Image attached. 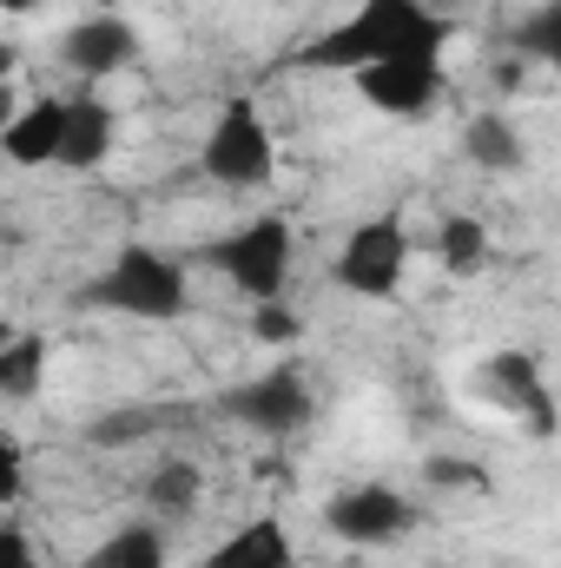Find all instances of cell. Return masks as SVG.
<instances>
[{
    "label": "cell",
    "instance_id": "603a6c76",
    "mask_svg": "<svg viewBox=\"0 0 561 568\" xmlns=\"http://www.w3.org/2000/svg\"><path fill=\"white\" fill-rule=\"evenodd\" d=\"M0 476H7V503H20V489H27V463H20V443H13V436L0 443Z\"/></svg>",
    "mask_w": 561,
    "mask_h": 568
},
{
    "label": "cell",
    "instance_id": "52a82bcc",
    "mask_svg": "<svg viewBox=\"0 0 561 568\" xmlns=\"http://www.w3.org/2000/svg\"><path fill=\"white\" fill-rule=\"evenodd\" d=\"M324 523H330V536H344L357 549H377V542L410 529V496H397L390 483H350V489L330 496Z\"/></svg>",
    "mask_w": 561,
    "mask_h": 568
},
{
    "label": "cell",
    "instance_id": "3957f363",
    "mask_svg": "<svg viewBox=\"0 0 561 568\" xmlns=\"http://www.w3.org/2000/svg\"><path fill=\"white\" fill-rule=\"evenodd\" d=\"M212 272H225V284H238L252 304H272L290 278V225L284 219H245L232 239H218L212 252Z\"/></svg>",
    "mask_w": 561,
    "mask_h": 568
},
{
    "label": "cell",
    "instance_id": "7a4b0ae2",
    "mask_svg": "<svg viewBox=\"0 0 561 568\" xmlns=\"http://www.w3.org/2000/svg\"><path fill=\"white\" fill-rule=\"evenodd\" d=\"M86 304H106V311H126V317H145V324H165L185 311V272L178 258L152 252V245H126L86 291Z\"/></svg>",
    "mask_w": 561,
    "mask_h": 568
},
{
    "label": "cell",
    "instance_id": "6da1fadb",
    "mask_svg": "<svg viewBox=\"0 0 561 568\" xmlns=\"http://www.w3.org/2000/svg\"><path fill=\"white\" fill-rule=\"evenodd\" d=\"M449 40V20L429 13L422 0H364L350 20H337L324 40H310V67L324 73H364V67H384V60H417V53H442Z\"/></svg>",
    "mask_w": 561,
    "mask_h": 568
},
{
    "label": "cell",
    "instance_id": "5bb4252c",
    "mask_svg": "<svg viewBox=\"0 0 561 568\" xmlns=\"http://www.w3.org/2000/svg\"><path fill=\"white\" fill-rule=\"evenodd\" d=\"M462 152H469L482 172H516V165H522V140H516V126H509L502 113H476L469 133H462Z\"/></svg>",
    "mask_w": 561,
    "mask_h": 568
},
{
    "label": "cell",
    "instance_id": "277c9868",
    "mask_svg": "<svg viewBox=\"0 0 561 568\" xmlns=\"http://www.w3.org/2000/svg\"><path fill=\"white\" fill-rule=\"evenodd\" d=\"M272 165H278V145H272L265 113H258L252 100H232V106L212 120V133H205V172H212L218 185H265Z\"/></svg>",
    "mask_w": 561,
    "mask_h": 568
},
{
    "label": "cell",
    "instance_id": "d6986e66",
    "mask_svg": "<svg viewBox=\"0 0 561 568\" xmlns=\"http://www.w3.org/2000/svg\"><path fill=\"white\" fill-rule=\"evenodd\" d=\"M516 47H522L529 60H542V67H555V73H561V0L536 7V13L516 27Z\"/></svg>",
    "mask_w": 561,
    "mask_h": 568
},
{
    "label": "cell",
    "instance_id": "e0dca14e",
    "mask_svg": "<svg viewBox=\"0 0 561 568\" xmlns=\"http://www.w3.org/2000/svg\"><path fill=\"white\" fill-rule=\"evenodd\" d=\"M198 489H205V483H198V463H178V456L145 476V503L165 509V516H185V509L198 503Z\"/></svg>",
    "mask_w": 561,
    "mask_h": 568
},
{
    "label": "cell",
    "instance_id": "5b68a950",
    "mask_svg": "<svg viewBox=\"0 0 561 568\" xmlns=\"http://www.w3.org/2000/svg\"><path fill=\"white\" fill-rule=\"evenodd\" d=\"M476 397L496 404L502 417H516L529 436H555V397H549L542 364H536L529 351H496V357H482V371H476Z\"/></svg>",
    "mask_w": 561,
    "mask_h": 568
},
{
    "label": "cell",
    "instance_id": "ffe728a7",
    "mask_svg": "<svg viewBox=\"0 0 561 568\" xmlns=\"http://www.w3.org/2000/svg\"><path fill=\"white\" fill-rule=\"evenodd\" d=\"M422 483H429V489H476V496H482V489H489V469H482V463H456V456H429V463H422Z\"/></svg>",
    "mask_w": 561,
    "mask_h": 568
},
{
    "label": "cell",
    "instance_id": "cb8c5ba5",
    "mask_svg": "<svg viewBox=\"0 0 561 568\" xmlns=\"http://www.w3.org/2000/svg\"><path fill=\"white\" fill-rule=\"evenodd\" d=\"M0 7H7V13H33L40 0H0Z\"/></svg>",
    "mask_w": 561,
    "mask_h": 568
},
{
    "label": "cell",
    "instance_id": "4fadbf2b",
    "mask_svg": "<svg viewBox=\"0 0 561 568\" xmlns=\"http://www.w3.org/2000/svg\"><path fill=\"white\" fill-rule=\"evenodd\" d=\"M120 140V113L106 106V100H73V120H67V145H60V165H73V172H86V165H100L106 152Z\"/></svg>",
    "mask_w": 561,
    "mask_h": 568
},
{
    "label": "cell",
    "instance_id": "30bf717a",
    "mask_svg": "<svg viewBox=\"0 0 561 568\" xmlns=\"http://www.w3.org/2000/svg\"><path fill=\"white\" fill-rule=\"evenodd\" d=\"M60 53H67V67H73V73L106 80V73H120V67L140 53V33H133V20H120V13H93V20L67 27Z\"/></svg>",
    "mask_w": 561,
    "mask_h": 568
},
{
    "label": "cell",
    "instance_id": "ac0fdd59",
    "mask_svg": "<svg viewBox=\"0 0 561 568\" xmlns=\"http://www.w3.org/2000/svg\"><path fill=\"white\" fill-rule=\"evenodd\" d=\"M436 239H442V265H449L456 278H469V272L489 265V232H482L476 219H449Z\"/></svg>",
    "mask_w": 561,
    "mask_h": 568
},
{
    "label": "cell",
    "instance_id": "44dd1931",
    "mask_svg": "<svg viewBox=\"0 0 561 568\" xmlns=\"http://www.w3.org/2000/svg\"><path fill=\"white\" fill-rule=\"evenodd\" d=\"M252 337H265V344H290V337H297V317L272 297V304H258V311H252Z\"/></svg>",
    "mask_w": 561,
    "mask_h": 568
},
{
    "label": "cell",
    "instance_id": "2e32d148",
    "mask_svg": "<svg viewBox=\"0 0 561 568\" xmlns=\"http://www.w3.org/2000/svg\"><path fill=\"white\" fill-rule=\"evenodd\" d=\"M40 371H47V337H13V344L0 351V390H7L13 404H27V397L40 390Z\"/></svg>",
    "mask_w": 561,
    "mask_h": 568
},
{
    "label": "cell",
    "instance_id": "ba28073f",
    "mask_svg": "<svg viewBox=\"0 0 561 568\" xmlns=\"http://www.w3.org/2000/svg\"><path fill=\"white\" fill-rule=\"evenodd\" d=\"M225 417H238L258 436H297L310 424V390L297 371H272V377H252L238 390H225Z\"/></svg>",
    "mask_w": 561,
    "mask_h": 568
},
{
    "label": "cell",
    "instance_id": "7402d4cb",
    "mask_svg": "<svg viewBox=\"0 0 561 568\" xmlns=\"http://www.w3.org/2000/svg\"><path fill=\"white\" fill-rule=\"evenodd\" d=\"M0 568H33V542H27V529H20V523H7V529H0Z\"/></svg>",
    "mask_w": 561,
    "mask_h": 568
},
{
    "label": "cell",
    "instance_id": "7c38bea8",
    "mask_svg": "<svg viewBox=\"0 0 561 568\" xmlns=\"http://www.w3.org/2000/svg\"><path fill=\"white\" fill-rule=\"evenodd\" d=\"M205 568H290V529L278 516H252L205 556Z\"/></svg>",
    "mask_w": 561,
    "mask_h": 568
},
{
    "label": "cell",
    "instance_id": "9a60e30c",
    "mask_svg": "<svg viewBox=\"0 0 561 568\" xmlns=\"http://www.w3.org/2000/svg\"><path fill=\"white\" fill-rule=\"evenodd\" d=\"M86 568H165V536L152 529V523H133V529H120V536H106Z\"/></svg>",
    "mask_w": 561,
    "mask_h": 568
},
{
    "label": "cell",
    "instance_id": "8fae6325",
    "mask_svg": "<svg viewBox=\"0 0 561 568\" xmlns=\"http://www.w3.org/2000/svg\"><path fill=\"white\" fill-rule=\"evenodd\" d=\"M67 120H73V100H33L13 126H7V159L13 165H60V145H67Z\"/></svg>",
    "mask_w": 561,
    "mask_h": 568
},
{
    "label": "cell",
    "instance_id": "8992f818",
    "mask_svg": "<svg viewBox=\"0 0 561 568\" xmlns=\"http://www.w3.org/2000/svg\"><path fill=\"white\" fill-rule=\"evenodd\" d=\"M404 265H410V239L397 219H364L344 252H337V284L357 291V297H397L404 284Z\"/></svg>",
    "mask_w": 561,
    "mask_h": 568
},
{
    "label": "cell",
    "instance_id": "9c48e42d",
    "mask_svg": "<svg viewBox=\"0 0 561 568\" xmlns=\"http://www.w3.org/2000/svg\"><path fill=\"white\" fill-rule=\"evenodd\" d=\"M357 93L377 106V113H429L442 100V53H417V60H384V67H364L357 73Z\"/></svg>",
    "mask_w": 561,
    "mask_h": 568
}]
</instances>
